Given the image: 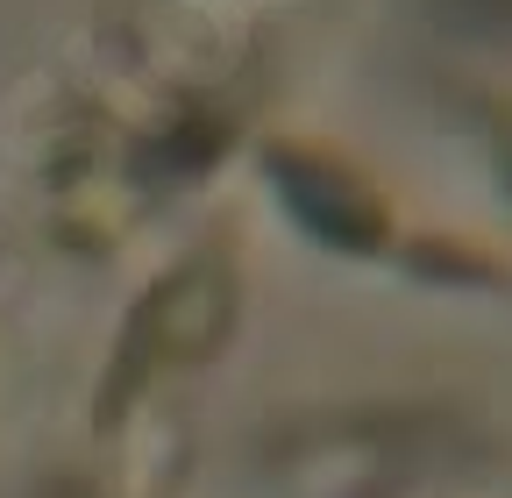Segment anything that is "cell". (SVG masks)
Here are the masks:
<instances>
[{"label":"cell","instance_id":"obj_1","mask_svg":"<svg viewBox=\"0 0 512 498\" xmlns=\"http://www.w3.org/2000/svg\"><path fill=\"white\" fill-rule=\"evenodd\" d=\"M448 29L484 36V43H512V0H434Z\"/></svg>","mask_w":512,"mask_h":498}]
</instances>
